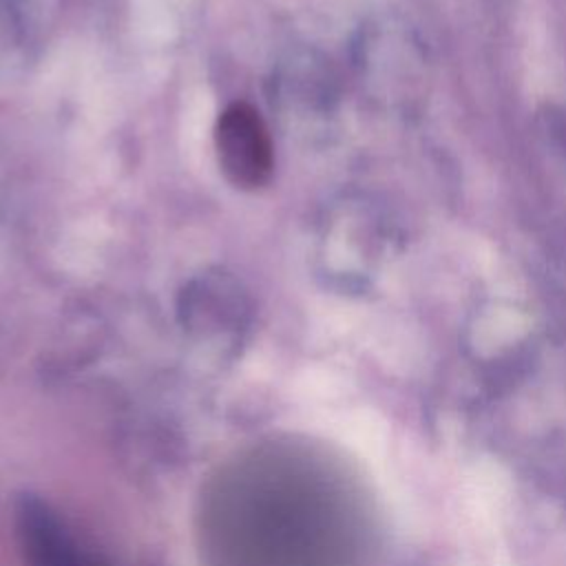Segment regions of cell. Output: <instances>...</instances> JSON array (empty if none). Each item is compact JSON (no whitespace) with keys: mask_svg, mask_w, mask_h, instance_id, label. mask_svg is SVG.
Masks as SVG:
<instances>
[{"mask_svg":"<svg viewBox=\"0 0 566 566\" xmlns=\"http://www.w3.org/2000/svg\"><path fill=\"white\" fill-rule=\"evenodd\" d=\"M22 533L31 566H106L46 511H24Z\"/></svg>","mask_w":566,"mask_h":566,"instance_id":"2","label":"cell"},{"mask_svg":"<svg viewBox=\"0 0 566 566\" xmlns=\"http://www.w3.org/2000/svg\"><path fill=\"white\" fill-rule=\"evenodd\" d=\"M214 146L221 172L241 190L268 186L274 172V144L261 113L248 102H232L219 113Z\"/></svg>","mask_w":566,"mask_h":566,"instance_id":"1","label":"cell"}]
</instances>
